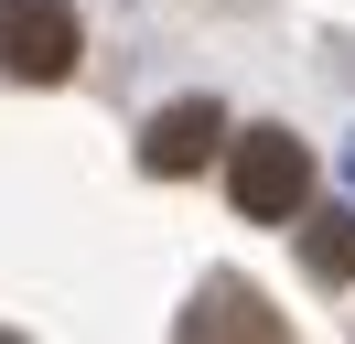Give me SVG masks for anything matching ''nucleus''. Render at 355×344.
Masks as SVG:
<instances>
[{
	"mask_svg": "<svg viewBox=\"0 0 355 344\" xmlns=\"http://www.w3.org/2000/svg\"><path fill=\"white\" fill-rule=\"evenodd\" d=\"M87 33H76L65 0H0V76L11 86H65Z\"/></svg>",
	"mask_w": 355,
	"mask_h": 344,
	"instance_id": "1",
	"label": "nucleus"
},
{
	"mask_svg": "<svg viewBox=\"0 0 355 344\" xmlns=\"http://www.w3.org/2000/svg\"><path fill=\"white\" fill-rule=\"evenodd\" d=\"M226 194H237V215H291L312 194V150L291 140V129H248V140L226 150Z\"/></svg>",
	"mask_w": 355,
	"mask_h": 344,
	"instance_id": "2",
	"label": "nucleus"
},
{
	"mask_svg": "<svg viewBox=\"0 0 355 344\" xmlns=\"http://www.w3.org/2000/svg\"><path fill=\"white\" fill-rule=\"evenodd\" d=\"M226 140V119H216V97H183V108H162L151 129H140V162L162 172V183H183V172H205V150Z\"/></svg>",
	"mask_w": 355,
	"mask_h": 344,
	"instance_id": "3",
	"label": "nucleus"
},
{
	"mask_svg": "<svg viewBox=\"0 0 355 344\" xmlns=\"http://www.w3.org/2000/svg\"><path fill=\"white\" fill-rule=\"evenodd\" d=\"M302 258H312V280H355V215L323 205V215L302 226Z\"/></svg>",
	"mask_w": 355,
	"mask_h": 344,
	"instance_id": "5",
	"label": "nucleus"
},
{
	"mask_svg": "<svg viewBox=\"0 0 355 344\" xmlns=\"http://www.w3.org/2000/svg\"><path fill=\"white\" fill-rule=\"evenodd\" d=\"M183 334H194V344H205V334H237V344H291V322L269 312L248 280H205V291H194V312H183Z\"/></svg>",
	"mask_w": 355,
	"mask_h": 344,
	"instance_id": "4",
	"label": "nucleus"
}]
</instances>
